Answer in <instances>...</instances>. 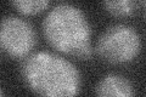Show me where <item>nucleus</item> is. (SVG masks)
<instances>
[{"mask_svg": "<svg viewBox=\"0 0 146 97\" xmlns=\"http://www.w3.org/2000/svg\"><path fill=\"white\" fill-rule=\"evenodd\" d=\"M102 6L110 15L115 17H128L134 13L136 3L133 0H113L104 1Z\"/></svg>", "mask_w": 146, "mask_h": 97, "instance_id": "obj_6", "label": "nucleus"}, {"mask_svg": "<svg viewBox=\"0 0 146 97\" xmlns=\"http://www.w3.org/2000/svg\"><path fill=\"white\" fill-rule=\"evenodd\" d=\"M43 34L56 51L78 59L93 56L91 27L84 12L72 4L61 3L43 20Z\"/></svg>", "mask_w": 146, "mask_h": 97, "instance_id": "obj_2", "label": "nucleus"}, {"mask_svg": "<svg viewBox=\"0 0 146 97\" xmlns=\"http://www.w3.org/2000/svg\"><path fill=\"white\" fill-rule=\"evenodd\" d=\"M11 5L22 15H36L45 11L50 5L48 0H15L11 1Z\"/></svg>", "mask_w": 146, "mask_h": 97, "instance_id": "obj_7", "label": "nucleus"}, {"mask_svg": "<svg viewBox=\"0 0 146 97\" xmlns=\"http://www.w3.org/2000/svg\"><path fill=\"white\" fill-rule=\"evenodd\" d=\"M25 85L38 97H76L82 87V75L65 57L39 51L27 57L21 67Z\"/></svg>", "mask_w": 146, "mask_h": 97, "instance_id": "obj_1", "label": "nucleus"}, {"mask_svg": "<svg viewBox=\"0 0 146 97\" xmlns=\"http://www.w3.org/2000/svg\"><path fill=\"white\" fill-rule=\"evenodd\" d=\"M96 97H135L134 86L124 75L110 73L99 80L95 87Z\"/></svg>", "mask_w": 146, "mask_h": 97, "instance_id": "obj_5", "label": "nucleus"}, {"mask_svg": "<svg viewBox=\"0 0 146 97\" xmlns=\"http://www.w3.org/2000/svg\"><path fill=\"white\" fill-rule=\"evenodd\" d=\"M141 4H143V6H144V9H145V18H146V1H143Z\"/></svg>", "mask_w": 146, "mask_h": 97, "instance_id": "obj_8", "label": "nucleus"}, {"mask_svg": "<svg viewBox=\"0 0 146 97\" xmlns=\"http://www.w3.org/2000/svg\"><path fill=\"white\" fill-rule=\"evenodd\" d=\"M141 36L133 27L118 23L110 26L99 36L96 53L111 64H125L139 56Z\"/></svg>", "mask_w": 146, "mask_h": 97, "instance_id": "obj_3", "label": "nucleus"}, {"mask_svg": "<svg viewBox=\"0 0 146 97\" xmlns=\"http://www.w3.org/2000/svg\"><path fill=\"white\" fill-rule=\"evenodd\" d=\"M36 35L29 22L17 16L3 18L0 27V48L11 58H27L34 49Z\"/></svg>", "mask_w": 146, "mask_h": 97, "instance_id": "obj_4", "label": "nucleus"}, {"mask_svg": "<svg viewBox=\"0 0 146 97\" xmlns=\"http://www.w3.org/2000/svg\"><path fill=\"white\" fill-rule=\"evenodd\" d=\"M0 97H5V95H4V90L1 89V91H0Z\"/></svg>", "mask_w": 146, "mask_h": 97, "instance_id": "obj_9", "label": "nucleus"}]
</instances>
